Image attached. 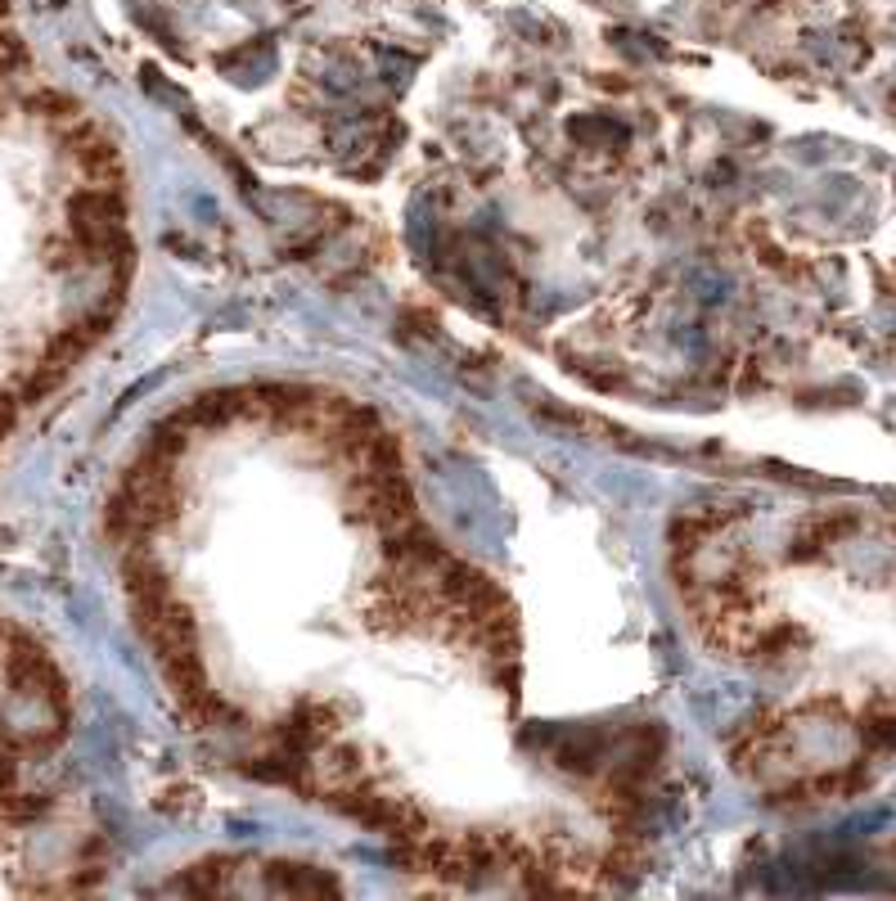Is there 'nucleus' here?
Returning a JSON list of instances; mask_svg holds the SVG:
<instances>
[{
    "label": "nucleus",
    "instance_id": "2",
    "mask_svg": "<svg viewBox=\"0 0 896 901\" xmlns=\"http://www.w3.org/2000/svg\"><path fill=\"white\" fill-rule=\"evenodd\" d=\"M19 392H0V438H6L10 429H14V420H19Z\"/></svg>",
    "mask_w": 896,
    "mask_h": 901
},
{
    "label": "nucleus",
    "instance_id": "1",
    "mask_svg": "<svg viewBox=\"0 0 896 901\" xmlns=\"http://www.w3.org/2000/svg\"><path fill=\"white\" fill-rule=\"evenodd\" d=\"M14 780H19V762H14V744L0 734V798H6L10 789H14Z\"/></svg>",
    "mask_w": 896,
    "mask_h": 901
}]
</instances>
